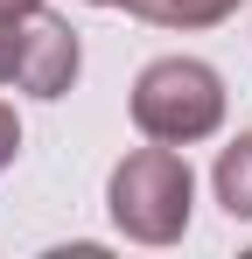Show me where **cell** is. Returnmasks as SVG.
<instances>
[{
  "instance_id": "52a82bcc",
  "label": "cell",
  "mask_w": 252,
  "mask_h": 259,
  "mask_svg": "<svg viewBox=\"0 0 252 259\" xmlns=\"http://www.w3.org/2000/svg\"><path fill=\"white\" fill-rule=\"evenodd\" d=\"M14 49H21V21H0V84H14Z\"/></svg>"
},
{
  "instance_id": "277c9868",
  "label": "cell",
  "mask_w": 252,
  "mask_h": 259,
  "mask_svg": "<svg viewBox=\"0 0 252 259\" xmlns=\"http://www.w3.org/2000/svg\"><path fill=\"white\" fill-rule=\"evenodd\" d=\"M210 189H217V203L224 217H238L252 224V126L231 140V147H217V168H210Z\"/></svg>"
},
{
  "instance_id": "ba28073f",
  "label": "cell",
  "mask_w": 252,
  "mask_h": 259,
  "mask_svg": "<svg viewBox=\"0 0 252 259\" xmlns=\"http://www.w3.org/2000/svg\"><path fill=\"white\" fill-rule=\"evenodd\" d=\"M35 7H42V0H0V21H28Z\"/></svg>"
},
{
  "instance_id": "3957f363",
  "label": "cell",
  "mask_w": 252,
  "mask_h": 259,
  "mask_svg": "<svg viewBox=\"0 0 252 259\" xmlns=\"http://www.w3.org/2000/svg\"><path fill=\"white\" fill-rule=\"evenodd\" d=\"M77 70H84L77 28H70L63 14L35 7V14L21 21V49H14V91H28V98H63V91L77 84Z\"/></svg>"
},
{
  "instance_id": "7a4b0ae2",
  "label": "cell",
  "mask_w": 252,
  "mask_h": 259,
  "mask_svg": "<svg viewBox=\"0 0 252 259\" xmlns=\"http://www.w3.org/2000/svg\"><path fill=\"white\" fill-rule=\"evenodd\" d=\"M133 126L161 147H196L224 126V77L203 56H154L133 77Z\"/></svg>"
},
{
  "instance_id": "9c48e42d",
  "label": "cell",
  "mask_w": 252,
  "mask_h": 259,
  "mask_svg": "<svg viewBox=\"0 0 252 259\" xmlns=\"http://www.w3.org/2000/svg\"><path fill=\"white\" fill-rule=\"evenodd\" d=\"M84 7H126V0H84Z\"/></svg>"
},
{
  "instance_id": "5b68a950",
  "label": "cell",
  "mask_w": 252,
  "mask_h": 259,
  "mask_svg": "<svg viewBox=\"0 0 252 259\" xmlns=\"http://www.w3.org/2000/svg\"><path fill=\"white\" fill-rule=\"evenodd\" d=\"M245 0H126V14H140V21H154V28H217V21H231Z\"/></svg>"
},
{
  "instance_id": "6da1fadb",
  "label": "cell",
  "mask_w": 252,
  "mask_h": 259,
  "mask_svg": "<svg viewBox=\"0 0 252 259\" xmlns=\"http://www.w3.org/2000/svg\"><path fill=\"white\" fill-rule=\"evenodd\" d=\"M105 210L133 245H175L196 217V175H189V154L182 147H133L119 168L105 175Z\"/></svg>"
},
{
  "instance_id": "8992f818",
  "label": "cell",
  "mask_w": 252,
  "mask_h": 259,
  "mask_svg": "<svg viewBox=\"0 0 252 259\" xmlns=\"http://www.w3.org/2000/svg\"><path fill=\"white\" fill-rule=\"evenodd\" d=\"M14 154H21V119H14V105L0 98V175L14 168Z\"/></svg>"
}]
</instances>
